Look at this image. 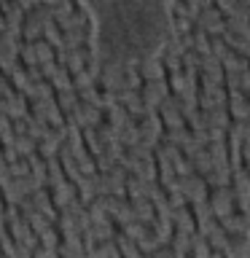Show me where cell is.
I'll return each instance as SVG.
<instances>
[{
  "label": "cell",
  "instance_id": "1",
  "mask_svg": "<svg viewBox=\"0 0 250 258\" xmlns=\"http://www.w3.org/2000/svg\"><path fill=\"white\" fill-rule=\"evenodd\" d=\"M177 180H180V188L185 194V199H189V205H199V202L210 199V185L199 172H194L189 177H177Z\"/></svg>",
  "mask_w": 250,
  "mask_h": 258
},
{
  "label": "cell",
  "instance_id": "2",
  "mask_svg": "<svg viewBox=\"0 0 250 258\" xmlns=\"http://www.w3.org/2000/svg\"><path fill=\"white\" fill-rule=\"evenodd\" d=\"M210 207H213L215 218H226L237 210V199H234L231 185H221V188H210Z\"/></svg>",
  "mask_w": 250,
  "mask_h": 258
},
{
  "label": "cell",
  "instance_id": "3",
  "mask_svg": "<svg viewBox=\"0 0 250 258\" xmlns=\"http://www.w3.org/2000/svg\"><path fill=\"white\" fill-rule=\"evenodd\" d=\"M19 46H22V40L0 32V70H3L6 76L19 64Z\"/></svg>",
  "mask_w": 250,
  "mask_h": 258
},
{
  "label": "cell",
  "instance_id": "4",
  "mask_svg": "<svg viewBox=\"0 0 250 258\" xmlns=\"http://www.w3.org/2000/svg\"><path fill=\"white\" fill-rule=\"evenodd\" d=\"M137 70H140L143 81L167 78V68H164V62H161L159 54H145V56H140V64H137Z\"/></svg>",
  "mask_w": 250,
  "mask_h": 258
},
{
  "label": "cell",
  "instance_id": "5",
  "mask_svg": "<svg viewBox=\"0 0 250 258\" xmlns=\"http://www.w3.org/2000/svg\"><path fill=\"white\" fill-rule=\"evenodd\" d=\"M48 191H51V202H54V207H56V210L68 207L70 202L78 197L76 183H70L68 177H65V180H59V183H54V185H48Z\"/></svg>",
  "mask_w": 250,
  "mask_h": 258
},
{
  "label": "cell",
  "instance_id": "6",
  "mask_svg": "<svg viewBox=\"0 0 250 258\" xmlns=\"http://www.w3.org/2000/svg\"><path fill=\"white\" fill-rule=\"evenodd\" d=\"M226 108H229L231 121H247L250 118V97L245 92H229Z\"/></svg>",
  "mask_w": 250,
  "mask_h": 258
},
{
  "label": "cell",
  "instance_id": "7",
  "mask_svg": "<svg viewBox=\"0 0 250 258\" xmlns=\"http://www.w3.org/2000/svg\"><path fill=\"white\" fill-rule=\"evenodd\" d=\"M221 221V226L229 234H250V215L247 213H239V210H234L231 215L226 218H218Z\"/></svg>",
  "mask_w": 250,
  "mask_h": 258
},
{
  "label": "cell",
  "instance_id": "8",
  "mask_svg": "<svg viewBox=\"0 0 250 258\" xmlns=\"http://www.w3.org/2000/svg\"><path fill=\"white\" fill-rule=\"evenodd\" d=\"M172 226L185 231V234H197V218H194V213H191V205L172 210Z\"/></svg>",
  "mask_w": 250,
  "mask_h": 258
},
{
  "label": "cell",
  "instance_id": "9",
  "mask_svg": "<svg viewBox=\"0 0 250 258\" xmlns=\"http://www.w3.org/2000/svg\"><path fill=\"white\" fill-rule=\"evenodd\" d=\"M221 64H223V73H245V70H250V59L242 56L239 51H234V48L226 56H221Z\"/></svg>",
  "mask_w": 250,
  "mask_h": 258
},
{
  "label": "cell",
  "instance_id": "10",
  "mask_svg": "<svg viewBox=\"0 0 250 258\" xmlns=\"http://www.w3.org/2000/svg\"><path fill=\"white\" fill-rule=\"evenodd\" d=\"M124 237H129L132 242H140V239H145L151 234V226L148 223H143V221H132V223H127V226H121L118 229Z\"/></svg>",
  "mask_w": 250,
  "mask_h": 258
},
{
  "label": "cell",
  "instance_id": "11",
  "mask_svg": "<svg viewBox=\"0 0 250 258\" xmlns=\"http://www.w3.org/2000/svg\"><path fill=\"white\" fill-rule=\"evenodd\" d=\"M54 100H56V105L62 108V113H65V116L76 110V105L81 102V100H78V92H76V89H68V92H56V94H54Z\"/></svg>",
  "mask_w": 250,
  "mask_h": 258
},
{
  "label": "cell",
  "instance_id": "12",
  "mask_svg": "<svg viewBox=\"0 0 250 258\" xmlns=\"http://www.w3.org/2000/svg\"><path fill=\"white\" fill-rule=\"evenodd\" d=\"M81 137H84V145H86V151L92 153V156L105 153V143L97 137V129H81Z\"/></svg>",
  "mask_w": 250,
  "mask_h": 258
},
{
  "label": "cell",
  "instance_id": "13",
  "mask_svg": "<svg viewBox=\"0 0 250 258\" xmlns=\"http://www.w3.org/2000/svg\"><path fill=\"white\" fill-rule=\"evenodd\" d=\"M97 137L105 143V145H110V143H121V129L116 124H110L108 118L102 121L100 126H97Z\"/></svg>",
  "mask_w": 250,
  "mask_h": 258
},
{
  "label": "cell",
  "instance_id": "14",
  "mask_svg": "<svg viewBox=\"0 0 250 258\" xmlns=\"http://www.w3.org/2000/svg\"><path fill=\"white\" fill-rule=\"evenodd\" d=\"M48 81H51L54 92H68V89H73V76H70L68 68H56L54 76L48 78Z\"/></svg>",
  "mask_w": 250,
  "mask_h": 258
},
{
  "label": "cell",
  "instance_id": "15",
  "mask_svg": "<svg viewBox=\"0 0 250 258\" xmlns=\"http://www.w3.org/2000/svg\"><path fill=\"white\" fill-rule=\"evenodd\" d=\"M14 148H16V153H19L22 159H27L30 153H38V140H32L30 135H16Z\"/></svg>",
  "mask_w": 250,
  "mask_h": 258
},
{
  "label": "cell",
  "instance_id": "16",
  "mask_svg": "<svg viewBox=\"0 0 250 258\" xmlns=\"http://www.w3.org/2000/svg\"><path fill=\"white\" fill-rule=\"evenodd\" d=\"M191 161H194V169H197L202 177L213 172V156H210V151H207V148H205V151H199L197 156H191Z\"/></svg>",
  "mask_w": 250,
  "mask_h": 258
},
{
  "label": "cell",
  "instance_id": "17",
  "mask_svg": "<svg viewBox=\"0 0 250 258\" xmlns=\"http://www.w3.org/2000/svg\"><path fill=\"white\" fill-rule=\"evenodd\" d=\"M19 62L24 64V68H32V64H38L35 43H30V40H22V46H19Z\"/></svg>",
  "mask_w": 250,
  "mask_h": 258
},
{
  "label": "cell",
  "instance_id": "18",
  "mask_svg": "<svg viewBox=\"0 0 250 258\" xmlns=\"http://www.w3.org/2000/svg\"><path fill=\"white\" fill-rule=\"evenodd\" d=\"M38 239H40V245H43V247H51V250H56V247H59V242H62L56 226H48L43 234H38Z\"/></svg>",
  "mask_w": 250,
  "mask_h": 258
},
{
  "label": "cell",
  "instance_id": "19",
  "mask_svg": "<svg viewBox=\"0 0 250 258\" xmlns=\"http://www.w3.org/2000/svg\"><path fill=\"white\" fill-rule=\"evenodd\" d=\"M35 54H38V64L51 62V59H54V46L46 43L43 38H38V40H35Z\"/></svg>",
  "mask_w": 250,
  "mask_h": 258
},
{
  "label": "cell",
  "instance_id": "20",
  "mask_svg": "<svg viewBox=\"0 0 250 258\" xmlns=\"http://www.w3.org/2000/svg\"><path fill=\"white\" fill-rule=\"evenodd\" d=\"M8 175H11V177H24V175H30L27 159H19V161H14V164H8Z\"/></svg>",
  "mask_w": 250,
  "mask_h": 258
},
{
  "label": "cell",
  "instance_id": "21",
  "mask_svg": "<svg viewBox=\"0 0 250 258\" xmlns=\"http://www.w3.org/2000/svg\"><path fill=\"white\" fill-rule=\"evenodd\" d=\"M0 153H3L6 164H14V161H19V159H22L19 153H16V148H14V145H3V148H0Z\"/></svg>",
  "mask_w": 250,
  "mask_h": 258
},
{
  "label": "cell",
  "instance_id": "22",
  "mask_svg": "<svg viewBox=\"0 0 250 258\" xmlns=\"http://www.w3.org/2000/svg\"><path fill=\"white\" fill-rule=\"evenodd\" d=\"M32 258H59V253L51 247H43V245H38L35 250H32Z\"/></svg>",
  "mask_w": 250,
  "mask_h": 258
},
{
  "label": "cell",
  "instance_id": "23",
  "mask_svg": "<svg viewBox=\"0 0 250 258\" xmlns=\"http://www.w3.org/2000/svg\"><path fill=\"white\" fill-rule=\"evenodd\" d=\"M8 129H14V121L6 116V113H0V135L8 132Z\"/></svg>",
  "mask_w": 250,
  "mask_h": 258
},
{
  "label": "cell",
  "instance_id": "24",
  "mask_svg": "<svg viewBox=\"0 0 250 258\" xmlns=\"http://www.w3.org/2000/svg\"><path fill=\"white\" fill-rule=\"evenodd\" d=\"M0 231H6V202L0 199Z\"/></svg>",
  "mask_w": 250,
  "mask_h": 258
},
{
  "label": "cell",
  "instance_id": "25",
  "mask_svg": "<svg viewBox=\"0 0 250 258\" xmlns=\"http://www.w3.org/2000/svg\"><path fill=\"white\" fill-rule=\"evenodd\" d=\"M6 30V19H3V14H0V32Z\"/></svg>",
  "mask_w": 250,
  "mask_h": 258
},
{
  "label": "cell",
  "instance_id": "26",
  "mask_svg": "<svg viewBox=\"0 0 250 258\" xmlns=\"http://www.w3.org/2000/svg\"><path fill=\"white\" fill-rule=\"evenodd\" d=\"M0 199H3V191H0Z\"/></svg>",
  "mask_w": 250,
  "mask_h": 258
},
{
  "label": "cell",
  "instance_id": "27",
  "mask_svg": "<svg viewBox=\"0 0 250 258\" xmlns=\"http://www.w3.org/2000/svg\"><path fill=\"white\" fill-rule=\"evenodd\" d=\"M0 148H3V145H0Z\"/></svg>",
  "mask_w": 250,
  "mask_h": 258
}]
</instances>
